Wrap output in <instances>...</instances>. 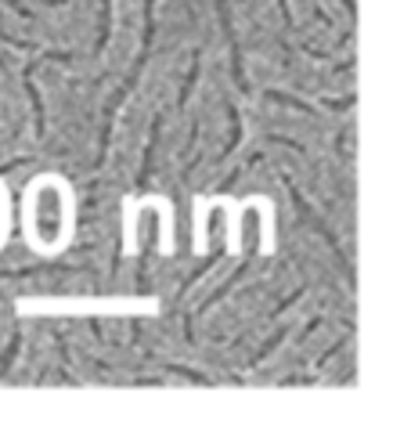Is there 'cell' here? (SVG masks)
Listing matches in <instances>:
<instances>
[{"label":"cell","instance_id":"cell-11","mask_svg":"<svg viewBox=\"0 0 411 433\" xmlns=\"http://www.w3.org/2000/svg\"><path fill=\"white\" fill-rule=\"evenodd\" d=\"M101 26H98V43H94V51L101 54L105 47H108V33H112V0H101V19H98Z\"/></svg>","mask_w":411,"mask_h":433},{"label":"cell","instance_id":"cell-5","mask_svg":"<svg viewBox=\"0 0 411 433\" xmlns=\"http://www.w3.org/2000/svg\"><path fill=\"white\" fill-rule=\"evenodd\" d=\"M83 264H36V267H19V271H0L4 278H36V275H76Z\"/></svg>","mask_w":411,"mask_h":433},{"label":"cell","instance_id":"cell-10","mask_svg":"<svg viewBox=\"0 0 411 433\" xmlns=\"http://www.w3.org/2000/svg\"><path fill=\"white\" fill-rule=\"evenodd\" d=\"M199 69H202V51H192V66H188V76H184V83H181L177 105L188 101V94H192V87H195V80H199Z\"/></svg>","mask_w":411,"mask_h":433},{"label":"cell","instance_id":"cell-14","mask_svg":"<svg viewBox=\"0 0 411 433\" xmlns=\"http://www.w3.org/2000/svg\"><path fill=\"white\" fill-rule=\"evenodd\" d=\"M285 333H288V329H278V333H274V336H271V340H267V343H264V347H260V350H256L249 361H246V368H256V365H260V361H264V358H267V354H271V350H274L281 340H285Z\"/></svg>","mask_w":411,"mask_h":433},{"label":"cell","instance_id":"cell-8","mask_svg":"<svg viewBox=\"0 0 411 433\" xmlns=\"http://www.w3.org/2000/svg\"><path fill=\"white\" fill-rule=\"evenodd\" d=\"M217 239H220V242H217V249H213V253H209V256H206V260H202V264H199L195 271H192V275L184 278V286H181V296H184V293H188V289H192V286H195V282L202 278V275H209V267H213V264H217V260H220V256L227 253V239H224V231H220Z\"/></svg>","mask_w":411,"mask_h":433},{"label":"cell","instance_id":"cell-18","mask_svg":"<svg viewBox=\"0 0 411 433\" xmlns=\"http://www.w3.org/2000/svg\"><path fill=\"white\" fill-rule=\"evenodd\" d=\"M0 4H8V8H11L15 15H22V19H33V11L22 4V0H0Z\"/></svg>","mask_w":411,"mask_h":433},{"label":"cell","instance_id":"cell-6","mask_svg":"<svg viewBox=\"0 0 411 433\" xmlns=\"http://www.w3.org/2000/svg\"><path fill=\"white\" fill-rule=\"evenodd\" d=\"M159 134H162V116H155V120H152V134H148L145 159H141V170H137V188H148V181H152V167H155V145H159Z\"/></svg>","mask_w":411,"mask_h":433},{"label":"cell","instance_id":"cell-1","mask_svg":"<svg viewBox=\"0 0 411 433\" xmlns=\"http://www.w3.org/2000/svg\"><path fill=\"white\" fill-rule=\"evenodd\" d=\"M29 221H33V242L54 249L69 231V195L58 181H40L29 188Z\"/></svg>","mask_w":411,"mask_h":433},{"label":"cell","instance_id":"cell-13","mask_svg":"<svg viewBox=\"0 0 411 433\" xmlns=\"http://www.w3.org/2000/svg\"><path fill=\"white\" fill-rule=\"evenodd\" d=\"M267 101H281V105H292L296 113H311V116H318V113H314V105H307V101H300V98H292V94H281V90H267Z\"/></svg>","mask_w":411,"mask_h":433},{"label":"cell","instance_id":"cell-3","mask_svg":"<svg viewBox=\"0 0 411 433\" xmlns=\"http://www.w3.org/2000/svg\"><path fill=\"white\" fill-rule=\"evenodd\" d=\"M159 235V213L155 209H141L137 213V289L145 293L148 286V256Z\"/></svg>","mask_w":411,"mask_h":433},{"label":"cell","instance_id":"cell-16","mask_svg":"<svg viewBox=\"0 0 411 433\" xmlns=\"http://www.w3.org/2000/svg\"><path fill=\"white\" fill-rule=\"evenodd\" d=\"M354 94H346V98H325V108H354Z\"/></svg>","mask_w":411,"mask_h":433},{"label":"cell","instance_id":"cell-12","mask_svg":"<svg viewBox=\"0 0 411 433\" xmlns=\"http://www.w3.org/2000/svg\"><path fill=\"white\" fill-rule=\"evenodd\" d=\"M19 347H22V333L15 329L11 333V340H8V350H4V358H0V379L8 375V368L15 365V354H19Z\"/></svg>","mask_w":411,"mask_h":433},{"label":"cell","instance_id":"cell-17","mask_svg":"<svg viewBox=\"0 0 411 433\" xmlns=\"http://www.w3.org/2000/svg\"><path fill=\"white\" fill-rule=\"evenodd\" d=\"M300 296H303V286H300V289H296V293H292V296H285V300H281V303H278V307H274V314H271V318H278V314H285V311H288V307H292V303H296V300H300Z\"/></svg>","mask_w":411,"mask_h":433},{"label":"cell","instance_id":"cell-15","mask_svg":"<svg viewBox=\"0 0 411 433\" xmlns=\"http://www.w3.org/2000/svg\"><path fill=\"white\" fill-rule=\"evenodd\" d=\"M166 372H177V375H184V379H192V383H202V387H209L213 379L209 375H199L195 368H184V365H166Z\"/></svg>","mask_w":411,"mask_h":433},{"label":"cell","instance_id":"cell-7","mask_svg":"<svg viewBox=\"0 0 411 433\" xmlns=\"http://www.w3.org/2000/svg\"><path fill=\"white\" fill-rule=\"evenodd\" d=\"M33 73H36V66L33 62H26L22 66V83H26V90H29V105H33V130H36V137L43 134V98H40V90H36V83H33Z\"/></svg>","mask_w":411,"mask_h":433},{"label":"cell","instance_id":"cell-20","mask_svg":"<svg viewBox=\"0 0 411 433\" xmlns=\"http://www.w3.org/2000/svg\"><path fill=\"white\" fill-rule=\"evenodd\" d=\"M343 8H346L350 15H354V22H358V4H354V0H343Z\"/></svg>","mask_w":411,"mask_h":433},{"label":"cell","instance_id":"cell-9","mask_svg":"<svg viewBox=\"0 0 411 433\" xmlns=\"http://www.w3.org/2000/svg\"><path fill=\"white\" fill-rule=\"evenodd\" d=\"M227 116H231V141L224 145V152H220V159H227L234 148L242 145V116H239V108H234L231 101H227Z\"/></svg>","mask_w":411,"mask_h":433},{"label":"cell","instance_id":"cell-4","mask_svg":"<svg viewBox=\"0 0 411 433\" xmlns=\"http://www.w3.org/2000/svg\"><path fill=\"white\" fill-rule=\"evenodd\" d=\"M213 4H217L220 26H224V33H227V43H231V73H234V87L246 94L249 83H246V69H242V47H239V36H234V26H231V15H227V0H213Z\"/></svg>","mask_w":411,"mask_h":433},{"label":"cell","instance_id":"cell-19","mask_svg":"<svg viewBox=\"0 0 411 433\" xmlns=\"http://www.w3.org/2000/svg\"><path fill=\"white\" fill-rule=\"evenodd\" d=\"M278 8H281V19L288 29H296V19H292V8H288V0H278Z\"/></svg>","mask_w":411,"mask_h":433},{"label":"cell","instance_id":"cell-2","mask_svg":"<svg viewBox=\"0 0 411 433\" xmlns=\"http://www.w3.org/2000/svg\"><path fill=\"white\" fill-rule=\"evenodd\" d=\"M281 184L288 188V199H292V206H296V213L303 216V221L328 242V249H332V256H335V264H339V271H343V275H346V282H358V275H354V267H350V260H346V253H343V246H339V239H335V231L328 228V221H325V216H318V209L303 199V192L296 188V184H292V177H285L281 174Z\"/></svg>","mask_w":411,"mask_h":433}]
</instances>
